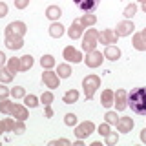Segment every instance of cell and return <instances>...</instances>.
Wrapping results in <instances>:
<instances>
[{"mask_svg": "<svg viewBox=\"0 0 146 146\" xmlns=\"http://www.w3.org/2000/svg\"><path fill=\"white\" fill-rule=\"evenodd\" d=\"M64 29H66V27H64L60 22H53V24L49 26V35H51L53 38H60L64 35Z\"/></svg>", "mask_w": 146, "mask_h": 146, "instance_id": "cell-22", "label": "cell"}, {"mask_svg": "<svg viewBox=\"0 0 146 146\" xmlns=\"http://www.w3.org/2000/svg\"><path fill=\"white\" fill-rule=\"evenodd\" d=\"M4 124H6V131H13L15 119H13V117H6V119H4Z\"/></svg>", "mask_w": 146, "mask_h": 146, "instance_id": "cell-39", "label": "cell"}, {"mask_svg": "<svg viewBox=\"0 0 146 146\" xmlns=\"http://www.w3.org/2000/svg\"><path fill=\"white\" fill-rule=\"evenodd\" d=\"M13 2H15L17 9H26L27 6H29V0H13Z\"/></svg>", "mask_w": 146, "mask_h": 146, "instance_id": "cell-41", "label": "cell"}, {"mask_svg": "<svg viewBox=\"0 0 146 146\" xmlns=\"http://www.w3.org/2000/svg\"><path fill=\"white\" fill-rule=\"evenodd\" d=\"M82 88H84V95L86 99L91 100L95 97V91L100 88V77L99 75H88L82 79Z\"/></svg>", "mask_w": 146, "mask_h": 146, "instance_id": "cell-3", "label": "cell"}, {"mask_svg": "<svg viewBox=\"0 0 146 146\" xmlns=\"http://www.w3.org/2000/svg\"><path fill=\"white\" fill-rule=\"evenodd\" d=\"M141 143L146 144V128H143V130H141Z\"/></svg>", "mask_w": 146, "mask_h": 146, "instance_id": "cell-46", "label": "cell"}, {"mask_svg": "<svg viewBox=\"0 0 146 146\" xmlns=\"http://www.w3.org/2000/svg\"><path fill=\"white\" fill-rule=\"evenodd\" d=\"M26 131V124H24V121H17L15 119V126H13V133H17V135H22Z\"/></svg>", "mask_w": 146, "mask_h": 146, "instance_id": "cell-34", "label": "cell"}, {"mask_svg": "<svg viewBox=\"0 0 146 146\" xmlns=\"http://www.w3.org/2000/svg\"><path fill=\"white\" fill-rule=\"evenodd\" d=\"M9 95H11V90H7V88H4V86H0V100L7 99Z\"/></svg>", "mask_w": 146, "mask_h": 146, "instance_id": "cell-42", "label": "cell"}, {"mask_svg": "<svg viewBox=\"0 0 146 146\" xmlns=\"http://www.w3.org/2000/svg\"><path fill=\"white\" fill-rule=\"evenodd\" d=\"M62 57L66 58L68 62H73V64H77V62H82V53L79 51V49H75L73 46H66L64 48V51H62Z\"/></svg>", "mask_w": 146, "mask_h": 146, "instance_id": "cell-8", "label": "cell"}, {"mask_svg": "<svg viewBox=\"0 0 146 146\" xmlns=\"http://www.w3.org/2000/svg\"><path fill=\"white\" fill-rule=\"evenodd\" d=\"M143 11L146 13V2H143Z\"/></svg>", "mask_w": 146, "mask_h": 146, "instance_id": "cell-50", "label": "cell"}, {"mask_svg": "<svg viewBox=\"0 0 146 146\" xmlns=\"http://www.w3.org/2000/svg\"><path fill=\"white\" fill-rule=\"evenodd\" d=\"M57 75L60 77V79H68V77H71V68H70V64H58Z\"/></svg>", "mask_w": 146, "mask_h": 146, "instance_id": "cell-26", "label": "cell"}, {"mask_svg": "<svg viewBox=\"0 0 146 146\" xmlns=\"http://www.w3.org/2000/svg\"><path fill=\"white\" fill-rule=\"evenodd\" d=\"M55 57L53 55H42V58H40V66L44 68V70H51V68H55Z\"/></svg>", "mask_w": 146, "mask_h": 146, "instance_id": "cell-24", "label": "cell"}, {"mask_svg": "<svg viewBox=\"0 0 146 146\" xmlns=\"http://www.w3.org/2000/svg\"><path fill=\"white\" fill-rule=\"evenodd\" d=\"M141 35H143V38L146 40V27H144V29H143V31H141Z\"/></svg>", "mask_w": 146, "mask_h": 146, "instance_id": "cell-49", "label": "cell"}, {"mask_svg": "<svg viewBox=\"0 0 146 146\" xmlns=\"http://www.w3.org/2000/svg\"><path fill=\"white\" fill-rule=\"evenodd\" d=\"M58 144H64V146H71V143L68 139H55V141H49V146H58Z\"/></svg>", "mask_w": 146, "mask_h": 146, "instance_id": "cell-40", "label": "cell"}, {"mask_svg": "<svg viewBox=\"0 0 146 146\" xmlns=\"http://www.w3.org/2000/svg\"><path fill=\"white\" fill-rule=\"evenodd\" d=\"M93 131H95V124L91 121H84V122H80V124L75 126V137L77 139H86V137H90Z\"/></svg>", "mask_w": 146, "mask_h": 146, "instance_id": "cell-4", "label": "cell"}, {"mask_svg": "<svg viewBox=\"0 0 146 146\" xmlns=\"http://www.w3.org/2000/svg\"><path fill=\"white\" fill-rule=\"evenodd\" d=\"M7 68H9V71H11L13 75H17L18 71H22V68H20V58H17V57L7 58Z\"/></svg>", "mask_w": 146, "mask_h": 146, "instance_id": "cell-25", "label": "cell"}, {"mask_svg": "<svg viewBox=\"0 0 146 146\" xmlns=\"http://www.w3.org/2000/svg\"><path fill=\"white\" fill-rule=\"evenodd\" d=\"M26 31H27V26L24 24V22H20V20L11 22V24H7V27H6V35H18V36H24Z\"/></svg>", "mask_w": 146, "mask_h": 146, "instance_id": "cell-10", "label": "cell"}, {"mask_svg": "<svg viewBox=\"0 0 146 146\" xmlns=\"http://www.w3.org/2000/svg\"><path fill=\"white\" fill-rule=\"evenodd\" d=\"M22 46H24V38L18 35H6V48L7 49H13V51H17V49H20Z\"/></svg>", "mask_w": 146, "mask_h": 146, "instance_id": "cell-16", "label": "cell"}, {"mask_svg": "<svg viewBox=\"0 0 146 146\" xmlns=\"http://www.w3.org/2000/svg\"><path fill=\"white\" fill-rule=\"evenodd\" d=\"M11 97H15V99H24V97H26V90L22 88V86H15V88L11 90Z\"/></svg>", "mask_w": 146, "mask_h": 146, "instance_id": "cell-35", "label": "cell"}, {"mask_svg": "<svg viewBox=\"0 0 146 146\" xmlns=\"http://www.w3.org/2000/svg\"><path fill=\"white\" fill-rule=\"evenodd\" d=\"M64 124H66V126H77V115H75V113H66V117H64Z\"/></svg>", "mask_w": 146, "mask_h": 146, "instance_id": "cell-38", "label": "cell"}, {"mask_svg": "<svg viewBox=\"0 0 146 146\" xmlns=\"http://www.w3.org/2000/svg\"><path fill=\"white\" fill-rule=\"evenodd\" d=\"M13 73L9 71V68L7 66H4V68H0V82H4V84H7V82H11L13 80Z\"/></svg>", "mask_w": 146, "mask_h": 146, "instance_id": "cell-27", "label": "cell"}, {"mask_svg": "<svg viewBox=\"0 0 146 146\" xmlns=\"http://www.w3.org/2000/svg\"><path fill=\"white\" fill-rule=\"evenodd\" d=\"M44 115L48 117V119H51V117H53V108H51V104L44 106Z\"/></svg>", "mask_w": 146, "mask_h": 146, "instance_id": "cell-44", "label": "cell"}, {"mask_svg": "<svg viewBox=\"0 0 146 146\" xmlns=\"http://www.w3.org/2000/svg\"><path fill=\"white\" fill-rule=\"evenodd\" d=\"M13 119H17V121H26L27 117H29V113H27V106L24 104H13V108H11V113H9Z\"/></svg>", "mask_w": 146, "mask_h": 146, "instance_id": "cell-14", "label": "cell"}, {"mask_svg": "<svg viewBox=\"0 0 146 146\" xmlns=\"http://www.w3.org/2000/svg\"><path fill=\"white\" fill-rule=\"evenodd\" d=\"M128 106L137 115H146V88H135L128 93Z\"/></svg>", "mask_w": 146, "mask_h": 146, "instance_id": "cell-1", "label": "cell"}, {"mask_svg": "<svg viewBox=\"0 0 146 146\" xmlns=\"http://www.w3.org/2000/svg\"><path fill=\"white\" fill-rule=\"evenodd\" d=\"M6 131V124H4V121H0V135Z\"/></svg>", "mask_w": 146, "mask_h": 146, "instance_id": "cell-47", "label": "cell"}, {"mask_svg": "<svg viewBox=\"0 0 146 146\" xmlns=\"http://www.w3.org/2000/svg\"><path fill=\"white\" fill-rule=\"evenodd\" d=\"M104 121H106V122H108L110 126H115L117 122H119L117 111H111V110H110V111H106V115H104Z\"/></svg>", "mask_w": 146, "mask_h": 146, "instance_id": "cell-32", "label": "cell"}, {"mask_svg": "<svg viewBox=\"0 0 146 146\" xmlns=\"http://www.w3.org/2000/svg\"><path fill=\"white\" fill-rule=\"evenodd\" d=\"M80 24L84 27H93L97 24V17H95L93 13H86V15H82V18H80Z\"/></svg>", "mask_w": 146, "mask_h": 146, "instance_id": "cell-23", "label": "cell"}, {"mask_svg": "<svg viewBox=\"0 0 146 146\" xmlns=\"http://www.w3.org/2000/svg\"><path fill=\"white\" fill-rule=\"evenodd\" d=\"M119 35L115 33V29H102L99 31V44H117Z\"/></svg>", "mask_w": 146, "mask_h": 146, "instance_id": "cell-9", "label": "cell"}, {"mask_svg": "<svg viewBox=\"0 0 146 146\" xmlns=\"http://www.w3.org/2000/svg\"><path fill=\"white\" fill-rule=\"evenodd\" d=\"M33 57L31 55H24V57H20V68H22V71H27V70H31V66H33Z\"/></svg>", "mask_w": 146, "mask_h": 146, "instance_id": "cell-29", "label": "cell"}, {"mask_svg": "<svg viewBox=\"0 0 146 146\" xmlns=\"http://www.w3.org/2000/svg\"><path fill=\"white\" fill-rule=\"evenodd\" d=\"M131 46H133V48L137 49V51H146V40L143 38L141 31L133 35V38H131Z\"/></svg>", "mask_w": 146, "mask_h": 146, "instance_id": "cell-20", "label": "cell"}, {"mask_svg": "<svg viewBox=\"0 0 146 146\" xmlns=\"http://www.w3.org/2000/svg\"><path fill=\"white\" fill-rule=\"evenodd\" d=\"M97 44H99V31L88 27L82 35V51L84 53L93 51V49H97Z\"/></svg>", "mask_w": 146, "mask_h": 146, "instance_id": "cell-2", "label": "cell"}, {"mask_svg": "<svg viewBox=\"0 0 146 146\" xmlns=\"http://www.w3.org/2000/svg\"><path fill=\"white\" fill-rule=\"evenodd\" d=\"M133 29H135V26H133V22H131V20H122V22H119V24H117L115 33L119 36H128V35L133 33Z\"/></svg>", "mask_w": 146, "mask_h": 146, "instance_id": "cell-13", "label": "cell"}, {"mask_svg": "<svg viewBox=\"0 0 146 146\" xmlns=\"http://www.w3.org/2000/svg\"><path fill=\"white\" fill-rule=\"evenodd\" d=\"M139 2H146V0H139Z\"/></svg>", "mask_w": 146, "mask_h": 146, "instance_id": "cell-51", "label": "cell"}, {"mask_svg": "<svg viewBox=\"0 0 146 146\" xmlns=\"http://www.w3.org/2000/svg\"><path fill=\"white\" fill-rule=\"evenodd\" d=\"M84 31H86V27L80 24V20H73L71 26H70V29H68V35H70L71 40H77V38H82Z\"/></svg>", "mask_w": 146, "mask_h": 146, "instance_id": "cell-12", "label": "cell"}, {"mask_svg": "<svg viewBox=\"0 0 146 146\" xmlns=\"http://www.w3.org/2000/svg\"><path fill=\"white\" fill-rule=\"evenodd\" d=\"M42 84L46 86V88H49V90H55V88L60 86V77H58L55 71H51V70H46L42 73Z\"/></svg>", "mask_w": 146, "mask_h": 146, "instance_id": "cell-6", "label": "cell"}, {"mask_svg": "<svg viewBox=\"0 0 146 146\" xmlns=\"http://www.w3.org/2000/svg\"><path fill=\"white\" fill-rule=\"evenodd\" d=\"M6 60H7V57L4 55L2 51H0V68H4V64H6Z\"/></svg>", "mask_w": 146, "mask_h": 146, "instance_id": "cell-45", "label": "cell"}, {"mask_svg": "<svg viewBox=\"0 0 146 146\" xmlns=\"http://www.w3.org/2000/svg\"><path fill=\"white\" fill-rule=\"evenodd\" d=\"M79 97H80V93L77 90H68L66 93H64L62 100H64V104H75L77 100H79Z\"/></svg>", "mask_w": 146, "mask_h": 146, "instance_id": "cell-21", "label": "cell"}, {"mask_svg": "<svg viewBox=\"0 0 146 146\" xmlns=\"http://www.w3.org/2000/svg\"><path fill=\"white\" fill-rule=\"evenodd\" d=\"M7 15V4L6 2H0V18H4Z\"/></svg>", "mask_w": 146, "mask_h": 146, "instance_id": "cell-43", "label": "cell"}, {"mask_svg": "<svg viewBox=\"0 0 146 146\" xmlns=\"http://www.w3.org/2000/svg\"><path fill=\"white\" fill-rule=\"evenodd\" d=\"M133 119L131 117H119V122H117V131H121V133H130L131 130H133Z\"/></svg>", "mask_w": 146, "mask_h": 146, "instance_id": "cell-15", "label": "cell"}, {"mask_svg": "<svg viewBox=\"0 0 146 146\" xmlns=\"http://www.w3.org/2000/svg\"><path fill=\"white\" fill-rule=\"evenodd\" d=\"M24 104H26L27 108H36L40 104V99L36 97V95H31L29 93V95H26V97H24Z\"/></svg>", "mask_w": 146, "mask_h": 146, "instance_id": "cell-30", "label": "cell"}, {"mask_svg": "<svg viewBox=\"0 0 146 146\" xmlns=\"http://www.w3.org/2000/svg\"><path fill=\"white\" fill-rule=\"evenodd\" d=\"M137 9H139V6L131 2V4H128V6L124 7V13H122V15H124V18H126V20H130V18H133V17H135Z\"/></svg>", "mask_w": 146, "mask_h": 146, "instance_id": "cell-28", "label": "cell"}, {"mask_svg": "<svg viewBox=\"0 0 146 146\" xmlns=\"http://www.w3.org/2000/svg\"><path fill=\"white\" fill-rule=\"evenodd\" d=\"M84 60V64L88 68H91V70H95V68H99V66H102V53L97 51V49H93V51H90V53H86V57L82 58Z\"/></svg>", "mask_w": 146, "mask_h": 146, "instance_id": "cell-5", "label": "cell"}, {"mask_svg": "<svg viewBox=\"0 0 146 146\" xmlns=\"http://www.w3.org/2000/svg\"><path fill=\"white\" fill-rule=\"evenodd\" d=\"M53 91L51 90H48V91H44L42 95H40V104H44V106H48V104H51L53 102Z\"/></svg>", "mask_w": 146, "mask_h": 146, "instance_id": "cell-33", "label": "cell"}, {"mask_svg": "<svg viewBox=\"0 0 146 146\" xmlns=\"http://www.w3.org/2000/svg\"><path fill=\"white\" fill-rule=\"evenodd\" d=\"M110 131H111V130H110V124H108L106 121H104L102 124H99V128H97V133H99L100 137H106Z\"/></svg>", "mask_w": 146, "mask_h": 146, "instance_id": "cell-37", "label": "cell"}, {"mask_svg": "<svg viewBox=\"0 0 146 146\" xmlns=\"http://www.w3.org/2000/svg\"><path fill=\"white\" fill-rule=\"evenodd\" d=\"M106 139V144L108 146H113V144H117L119 143V135H117V131H110V133L104 137Z\"/></svg>", "mask_w": 146, "mask_h": 146, "instance_id": "cell-36", "label": "cell"}, {"mask_svg": "<svg viewBox=\"0 0 146 146\" xmlns=\"http://www.w3.org/2000/svg\"><path fill=\"white\" fill-rule=\"evenodd\" d=\"M73 4L84 13H93L95 9L99 7L100 0H73Z\"/></svg>", "mask_w": 146, "mask_h": 146, "instance_id": "cell-11", "label": "cell"}, {"mask_svg": "<svg viewBox=\"0 0 146 146\" xmlns=\"http://www.w3.org/2000/svg\"><path fill=\"white\" fill-rule=\"evenodd\" d=\"M104 58L115 62L117 58H121V49H119L115 44H108L106 48H104Z\"/></svg>", "mask_w": 146, "mask_h": 146, "instance_id": "cell-17", "label": "cell"}, {"mask_svg": "<svg viewBox=\"0 0 146 146\" xmlns=\"http://www.w3.org/2000/svg\"><path fill=\"white\" fill-rule=\"evenodd\" d=\"M75 146H84V139H77V143Z\"/></svg>", "mask_w": 146, "mask_h": 146, "instance_id": "cell-48", "label": "cell"}, {"mask_svg": "<svg viewBox=\"0 0 146 146\" xmlns=\"http://www.w3.org/2000/svg\"><path fill=\"white\" fill-rule=\"evenodd\" d=\"M46 17H48L49 20L57 22L58 18L62 17V9L58 7V6H48V7H46Z\"/></svg>", "mask_w": 146, "mask_h": 146, "instance_id": "cell-19", "label": "cell"}, {"mask_svg": "<svg viewBox=\"0 0 146 146\" xmlns=\"http://www.w3.org/2000/svg\"><path fill=\"white\" fill-rule=\"evenodd\" d=\"M113 97H115V91L113 90H104L100 95V104L104 108H111L113 106Z\"/></svg>", "mask_w": 146, "mask_h": 146, "instance_id": "cell-18", "label": "cell"}, {"mask_svg": "<svg viewBox=\"0 0 146 146\" xmlns=\"http://www.w3.org/2000/svg\"><path fill=\"white\" fill-rule=\"evenodd\" d=\"M113 106L117 111H124L128 108V91L126 90H117L115 97H113Z\"/></svg>", "mask_w": 146, "mask_h": 146, "instance_id": "cell-7", "label": "cell"}, {"mask_svg": "<svg viewBox=\"0 0 146 146\" xmlns=\"http://www.w3.org/2000/svg\"><path fill=\"white\" fill-rule=\"evenodd\" d=\"M13 104H15V102H11L9 99H4V100H0V113H6V115H9V113H11V108H13Z\"/></svg>", "mask_w": 146, "mask_h": 146, "instance_id": "cell-31", "label": "cell"}]
</instances>
